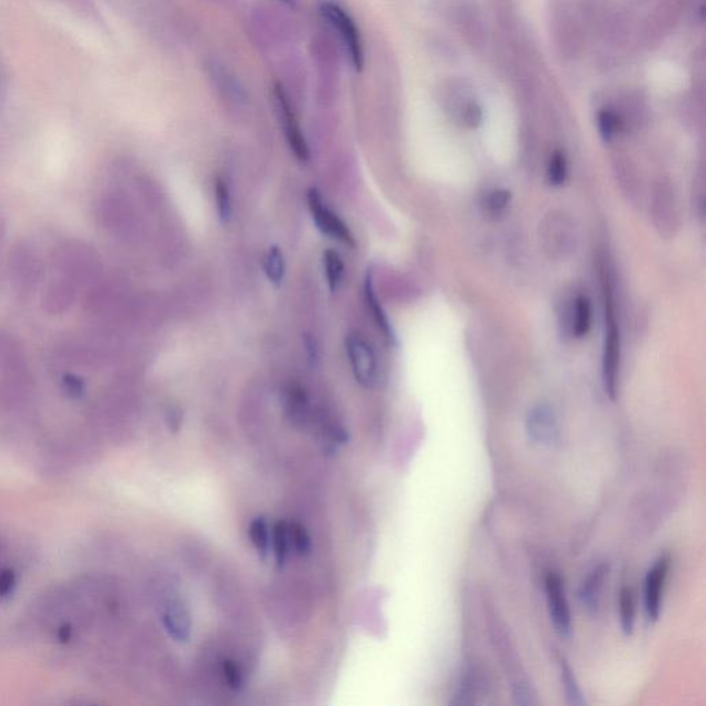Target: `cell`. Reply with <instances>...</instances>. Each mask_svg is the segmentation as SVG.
I'll return each instance as SVG.
<instances>
[{
    "mask_svg": "<svg viewBox=\"0 0 706 706\" xmlns=\"http://www.w3.org/2000/svg\"><path fill=\"white\" fill-rule=\"evenodd\" d=\"M345 347L355 380L362 387H374L378 377V363L373 347L359 334H349Z\"/></svg>",
    "mask_w": 706,
    "mask_h": 706,
    "instance_id": "4",
    "label": "cell"
},
{
    "mask_svg": "<svg viewBox=\"0 0 706 706\" xmlns=\"http://www.w3.org/2000/svg\"><path fill=\"white\" fill-rule=\"evenodd\" d=\"M570 322L574 336L578 338L587 336L592 323V305L588 297L578 296L574 300Z\"/></svg>",
    "mask_w": 706,
    "mask_h": 706,
    "instance_id": "12",
    "label": "cell"
},
{
    "mask_svg": "<svg viewBox=\"0 0 706 706\" xmlns=\"http://www.w3.org/2000/svg\"><path fill=\"white\" fill-rule=\"evenodd\" d=\"M464 119L468 126H478L480 120H482V109H480L475 103L469 104L467 109H465Z\"/></svg>",
    "mask_w": 706,
    "mask_h": 706,
    "instance_id": "27",
    "label": "cell"
},
{
    "mask_svg": "<svg viewBox=\"0 0 706 706\" xmlns=\"http://www.w3.org/2000/svg\"><path fill=\"white\" fill-rule=\"evenodd\" d=\"M668 556H662L651 567L646 577V610L650 620L657 621L661 613L662 592H664L665 581H667L669 570Z\"/></svg>",
    "mask_w": 706,
    "mask_h": 706,
    "instance_id": "8",
    "label": "cell"
},
{
    "mask_svg": "<svg viewBox=\"0 0 706 706\" xmlns=\"http://www.w3.org/2000/svg\"><path fill=\"white\" fill-rule=\"evenodd\" d=\"M308 206L316 228H318L323 235L338 240L342 245L348 247L356 246L355 236H353L351 229L341 220L337 213H334V211L327 206L318 188H309Z\"/></svg>",
    "mask_w": 706,
    "mask_h": 706,
    "instance_id": "3",
    "label": "cell"
},
{
    "mask_svg": "<svg viewBox=\"0 0 706 706\" xmlns=\"http://www.w3.org/2000/svg\"><path fill=\"white\" fill-rule=\"evenodd\" d=\"M274 97L276 108H278L280 120H282L283 129H285L291 151L294 152L298 160L307 162L309 159L307 140H305L301 127L298 125L296 112H294L293 107H291L290 98L287 96L286 90L283 89L280 83H276L274 86Z\"/></svg>",
    "mask_w": 706,
    "mask_h": 706,
    "instance_id": "5",
    "label": "cell"
},
{
    "mask_svg": "<svg viewBox=\"0 0 706 706\" xmlns=\"http://www.w3.org/2000/svg\"><path fill=\"white\" fill-rule=\"evenodd\" d=\"M320 14L333 27L342 40V45L347 49L351 63L356 71H362L365 67V46H363L362 35L355 20L341 5L333 0H325L320 3Z\"/></svg>",
    "mask_w": 706,
    "mask_h": 706,
    "instance_id": "1",
    "label": "cell"
},
{
    "mask_svg": "<svg viewBox=\"0 0 706 706\" xmlns=\"http://www.w3.org/2000/svg\"><path fill=\"white\" fill-rule=\"evenodd\" d=\"M560 676H562L563 689L564 693H566L567 701L574 705L584 704V698H582L576 676H574L567 662L563 660H560Z\"/></svg>",
    "mask_w": 706,
    "mask_h": 706,
    "instance_id": "20",
    "label": "cell"
},
{
    "mask_svg": "<svg viewBox=\"0 0 706 706\" xmlns=\"http://www.w3.org/2000/svg\"><path fill=\"white\" fill-rule=\"evenodd\" d=\"M545 592H547L549 614L556 631L563 638H569L573 625H571L569 600L566 598V591L559 574L548 573L545 578Z\"/></svg>",
    "mask_w": 706,
    "mask_h": 706,
    "instance_id": "6",
    "label": "cell"
},
{
    "mask_svg": "<svg viewBox=\"0 0 706 706\" xmlns=\"http://www.w3.org/2000/svg\"><path fill=\"white\" fill-rule=\"evenodd\" d=\"M214 194H216L218 217L221 223L227 224L232 216V200L229 185L223 177H217L214 180Z\"/></svg>",
    "mask_w": 706,
    "mask_h": 706,
    "instance_id": "17",
    "label": "cell"
},
{
    "mask_svg": "<svg viewBox=\"0 0 706 706\" xmlns=\"http://www.w3.org/2000/svg\"><path fill=\"white\" fill-rule=\"evenodd\" d=\"M14 584L13 573L10 570L3 571L0 574V595H6L12 589Z\"/></svg>",
    "mask_w": 706,
    "mask_h": 706,
    "instance_id": "28",
    "label": "cell"
},
{
    "mask_svg": "<svg viewBox=\"0 0 706 706\" xmlns=\"http://www.w3.org/2000/svg\"><path fill=\"white\" fill-rule=\"evenodd\" d=\"M509 202H511V192L507 189H496L487 196L486 207L491 214H500L507 209Z\"/></svg>",
    "mask_w": 706,
    "mask_h": 706,
    "instance_id": "25",
    "label": "cell"
},
{
    "mask_svg": "<svg viewBox=\"0 0 706 706\" xmlns=\"http://www.w3.org/2000/svg\"><path fill=\"white\" fill-rule=\"evenodd\" d=\"M65 392L72 398H80L85 393V382L74 374H67L63 381Z\"/></svg>",
    "mask_w": 706,
    "mask_h": 706,
    "instance_id": "26",
    "label": "cell"
},
{
    "mask_svg": "<svg viewBox=\"0 0 706 706\" xmlns=\"http://www.w3.org/2000/svg\"><path fill=\"white\" fill-rule=\"evenodd\" d=\"M247 534H249L251 544L256 548L258 555L264 560L267 559L269 548H271V530H269L267 519H254L250 523Z\"/></svg>",
    "mask_w": 706,
    "mask_h": 706,
    "instance_id": "15",
    "label": "cell"
},
{
    "mask_svg": "<svg viewBox=\"0 0 706 706\" xmlns=\"http://www.w3.org/2000/svg\"><path fill=\"white\" fill-rule=\"evenodd\" d=\"M567 178L566 156L560 151H556L549 160L548 180L552 185H562Z\"/></svg>",
    "mask_w": 706,
    "mask_h": 706,
    "instance_id": "22",
    "label": "cell"
},
{
    "mask_svg": "<svg viewBox=\"0 0 706 706\" xmlns=\"http://www.w3.org/2000/svg\"><path fill=\"white\" fill-rule=\"evenodd\" d=\"M280 2L286 3V5L294 6V0H280Z\"/></svg>",
    "mask_w": 706,
    "mask_h": 706,
    "instance_id": "29",
    "label": "cell"
},
{
    "mask_svg": "<svg viewBox=\"0 0 706 706\" xmlns=\"http://www.w3.org/2000/svg\"><path fill=\"white\" fill-rule=\"evenodd\" d=\"M621 627L625 635H631L635 627V600L629 588H622L620 592Z\"/></svg>",
    "mask_w": 706,
    "mask_h": 706,
    "instance_id": "19",
    "label": "cell"
},
{
    "mask_svg": "<svg viewBox=\"0 0 706 706\" xmlns=\"http://www.w3.org/2000/svg\"><path fill=\"white\" fill-rule=\"evenodd\" d=\"M526 429L531 440L540 445H552L559 439L558 420L551 407L547 405H538L529 411Z\"/></svg>",
    "mask_w": 706,
    "mask_h": 706,
    "instance_id": "7",
    "label": "cell"
},
{
    "mask_svg": "<svg viewBox=\"0 0 706 706\" xmlns=\"http://www.w3.org/2000/svg\"><path fill=\"white\" fill-rule=\"evenodd\" d=\"M365 294L367 305H369L371 314H373L374 319H376L378 327H380V330H382V333L385 334V337H387L389 341L395 342L396 337L395 333H393V327L391 322H389L387 314H385L384 308H382L380 304V300H378L376 290H374L373 275H371L370 272L366 276Z\"/></svg>",
    "mask_w": 706,
    "mask_h": 706,
    "instance_id": "11",
    "label": "cell"
},
{
    "mask_svg": "<svg viewBox=\"0 0 706 706\" xmlns=\"http://www.w3.org/2000/svg\"><path fill=\"white\" fill-rule=\"evenodd\" d=\"M223 676L225 683L228 684L229 689L239 690L245 682V675H243L242 668L236 664L235 661L225 660L223 662Z\"/></svg>",
    "mask_w": 706,
    "mask_h": 706,
    "instance_id": "24",
    "label": "cell"
},
{
    "mask_svg": "<svg viewBox=\"0 0 706 706\" xmlns=\"http://www.w3.org/2000/svg\"><path fill=\"white\" fill-rule=\"evenodd\" d=\"M308 410V400L302 389L293 388L289 392V411L294 422L304 421Z\"/></svg>",
    "mask_w": 706,
    "mask_h": 706,
    "instance_id": "23",
    "label": "cell"
},
{
    "mask_svg": "<svg viewBox=\"0 0 706 706\" xmlns=\"http://www.w3.org/2000/svg\"><path fill=\"white\" fill-rule=\"evenodd\" d=\"M599 130L602 134L604 140H613L615 134L620 133L622 129V122L620 116L615 114L613 109H602L598 116Z\"/></svg>",
    "mask_w": 706,
    "mask_h": 706,
    "instance_id": "21",
    "label": "cell"
},
{
    "mask_svg": "<svg viewBox=\"0 0 706 706\" xmlns=\"http://www.w3.org/2000/svg\"><path fill=\"white\" fill-rule=\"evenodd\" d=\"M606 296V340L603 352V378L604 388L611 399L617 395V376L620 369V333L615 323L613 297L609 287H604Z\"/></svg>",
    "mask_w": 706,
    "mask_h": 706,
    "instance_id": "2",
    "label": "cell"
},
{
    "mask_svg": "<svg viewBox=\"0 0 706 706\" xmlns=\"http://www.w3.org/2000/svg\"><path fill=\"white\" fill-rule=\"evenodd\" d=\"M265 275L269 282L276 287L282 286L286 275V261L283 251L278 246L269 247L264 262Z\"/></svg>",
    "mask_w": 706,
    "mask_h": 706,
    "instance_id": "13",
    "label": "cell"
},
{
    "mask_svg": "<svg viewBox=\"0 0 706 706\" xmlns=\"http://www.w3.org/2000/svg\"><path fill=\"white\" fill-rule=\"evenodd\" d=\"M323 269H325L327 286H329L331 293H336L341 285L342 278H344L345 271L344 261H342L340 253L334 250H326L323 253Z\"/></svg>",
    "mask_w": 706,
    "mask_h": 706,
    "instance_id": "14",
    "label": "cell"
},
{
    "mask_svg": "<svg viewBox=\"0 0 706 706\" xmlns=\"http://www.w3.org/2000/svg\"><path fill=\"white\" fill-rule=\"evenodd\" d=\"M271 544L272 548H274L276 564H278L279 569H282L291 551L289 529H287V522H285V520L275 523L274 527H272Z\"/></svg>",
    "mask_w": 706,
    "mask_h": 706,
    "instance_id": "16",
    "label": "cell"
},
{
    "mask_svg": "<svg viewBox=\"0 0 706 706\" xmlns=\"http://www.w3.org/2000/svg\"><path fill=\"white\" fill-rule=\"evenodd\" d=\"M163 625L167 633L177 642H187L191 638V615L180 602H170L163 607Z\"/></svg>",
    "mask_w": 706,
    "mask_h": 706,
    "instance_id": "9",
    "label": "cell"
},
{
    "mask_svg": "<svg viewBox=\"0 0 706 706\" xmlns=\"http://www.w3.org/2000/svg\"><path fill=\"white\" fill-rule=\"evenodd\" d=\"M287 529H289L291 551L296 552L298 556L309 555L312 551V538L308 531L300 523L287 522Z\"/></svg>",
    "mask_w": 706,
    "mask_h": 706,
    "instance_id": "18",
    "label": "cell"
},
{
    "mask_svg": "<svg viewBox=\"0 0 706 706\" xmlns=\"http://www.w3.org/2000/svg\"><path fill=\"white\" fill-rule=\"evenodd\" d=\"M609 573V566L600 564L595 570L589 574L587 580L584 581L580 589V599L582 604L589 610L595 611L598 609L600 593H602L604 580Z\"/></svg>",
    "mask_w": 706,
    "mask_h": 706,
    "instance_id": "10",
    "label": "cell"
}]
</instances>
